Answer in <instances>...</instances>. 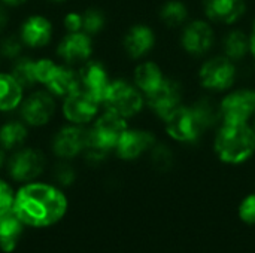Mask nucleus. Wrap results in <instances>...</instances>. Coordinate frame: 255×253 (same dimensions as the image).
<instances>
[{"label":"nucleus","mask_w":255,"mask_h":253,"mask_svg":"<svg viewBox=\"0 0 255 253\" xmlns=\"http://www.w3.org/2000/svg\"><path fill=\"white\" fill-rule=\"evenodd\" d=\"M67 197L57 186L45 182H28L15 192V215L30 228H49L67 213Z\"/></svg>","instance_id":"nucleus-1"},{"label":"nucleus","mask_w":255,"mask_h":253,"mask_svg":"<svg viewBox=\"0 0 255 253\" xmlns=\"http://www.w3.org/2000/svg\"><path fill=\"white\" fill-rule=\"evenodd\" d=\"M215 149L224 163H244L254 154V131L247 124H226L217 137Z\"/></svg>","instance_id":"nucleus-2"},{"label":"nucleus","mask_w":255,"mask_h":253,"mask_svg":"<svg viewBox=\"0 0 255 253\" xmlns=\"http://www.w3.org/2000/svg\"><path fill=\"white\" fill-rule=\"evenodd\" d=\"M36 79L57 98H64L79 89L78 70L63 63H55L51 58L36 60Z\"/></svg>","instance_id":"nucleus-3"},{"label":"nucleus","mask_w":255,"mask_h":253,"mask_svg":"<svg viewBox=\"0 0 255 253\" xmlns=\"http://www.w3.org/2000/svg\"><path fill=\"white\" fill-rule=\"evenodd\" d=\"M7 173L13 182L28 183L39 179L46 169V157L37 148L22 146L13 151L6 163Z\"/></svg>","instance_id":"nucleus-4"},{"label":"nucleus","mask_w":255,"mask_h":253,"mask_svg":"<svg viewBox=\"0 0 255 253\" xmlns=\"http://www.w3.org/2000/svg\"><path fill=\"white\" fill-rule=\"evenodd\" d=\"M126 130H127V124L124 118L108 110L96 121L94 127L88 130L87 145L102 149L105 152H109L114 148H117Z\"/></svg>","instance_id":"nucleus-5"},{"label":"nucleus","mask_w":255,"mask_h":253,"mask_svg":"<svg viewBox=\"0 0 255 253\" xmlns=\"http://www.w3.org/2000/svg\"><path fill=\"white\" fill-rule=\"evenodd\" d=\"M57 97H54L46 89L33 91L28 97H25L19 106L21 119L34 128L45 127L51 122L57 110Z\"/></svg>","instance_id":"nucleus-6"},{"label":"nucleus","mask_w":255,"mask_h":253,"mask_svg":"<svg viewBox=\"0 0 255 253\" xmlns=\"http://www.w3.org/2000/svg\"><path fill=\"white\" fill-rule=\"evenodd\" d=\"M106 110L114 112L123 118L136 115L143 104V100L137 89L124 81H114L109 84L103 98Z\"/></svg>","instance_id":"nucleus-7"},{"label":"nucleus","mask_w":255,"mask_h":253,"mask_svg":"<svg viewBox=\"0 0 255 253\" xmlns=\"http://www.w3.org/2000/svg\"><path fill=\"white\" fill-rule=\"evenodd\" d=\"M208 124L196 107H178L166 118L167 133L181 142L196 140Z\"/></svg>","instance_id":"nucleus-8"},{"label":"nucleus","mask_w":255,"mask_h":253,"mask_svg":"<svg viewBox=\"0 0 255 253\" xmlns=\"http://www.w3.org/2000/svg\"><path fill=\"white\" fill-rule=\"evenodd\" d=\"M87 139H88V130H85L82 125L69 124L66 127H61L55 133L51 148L55 157L69 161L79 157L84 152Z\"/></svg>","instance_id":"nucleus-9"},{"label":"nucleus","mask_w":255,"mask_h":253,"mask_svg":"<svg viewBox=\"0 0 255 253\" xmlns=\"http://www.w3.org/2000/svg\"><path fill=\"white\" fill-rule=\"evenodd\" d=\"M102 103L97 101L90 94L78 89L72 92L70 95L63 98L61 112L66 121L75 125H84L94 119V116L99 112V106Z\"/></svg>","instance_id":"nucleus-10"},{"label":"nucleus","mask_w":255,"mask_h":253,"mask_svg":"<svg viewBox=\"0 0 255 253\" xmlns=\"http://www.w3.org/2000/svg\"><path fill=\"white\" fill-rule=\"evenodd\" d=\"M57 55L58 58L69 64H79L85 63L90 60L93 54V42L90 34L84 31H76V33H67L57 45Z\"/></svg>","instance_id":"nucleus-11"},{"label":"nucleus","mask_w":255,"mask_h":253,"mask_svg":"<svg viewBox=\"0 0 255 253\" xmlns=\"http://www.w3.org/2000/svg\"><path fill=\"white\" fill-rule=\"evenodd\" d=\"M79 89L94 97L97 101L103 103L105 94L109 86V78L106 69L99 61H85L78 70Z\"/></svg>","instance_id":"nucleus-12"},{"label":"nucleus","mask_w":255,"mask_h":253,"mask_svg":"<svg viewBox=\"0 0 255 253\" xmlns=\"http://www.w3.org/2000/svg\"><path fill=\"white\" fill-rule=\"evenodd\" d=\"M24 46L28 48H43L46 46L54 34L52 22L43 15H30L27 16L18 31Z\"/></svg>","instance_id":"nucleus-13"},{"label":"nucleus","mask_w":255,"mask_h":253,"mask_svg":"<svg viewBox=\"0 0 255 253\" xmlns=\"http://www.w3.org/2000/svg\"><path fill=\"white\" fill-rule=\"evenodd\" d=\"M255 112L254 91H238L229 95L221 104V113L226 124H245Z\"/></svg>","instance_id":"nucleus-14"},{"label":"nucleus","mask_w":255,"mask_h":253,"mask_svg":"<svg viewBox=\"0 0 255 253\" xmlns=\"http://www.w3.org/2000/svg\"><path fill=\"white\" fill-rule=\"evenodd\" d=\"M200 81L206 88L226 89L235 81V67L227 58H212L202 67Z\"/></svg>","instance_id":"nucleus-15"},{"label":"nucleus","mask_w":255,"mask_h":253,"mask_svg":"<svg viewBox=\"0 0 255 253\" xmlns=\"http://www.w3.org/2000/svg\"><path fill=\"white\" fill-rule=\"evenodd\" d=\"M146 95L151 109L163 118H167L172 112H175L179 107L181 89L175 82L163 81L160 86H157L152 92Z\"/></svg>","instance_id":"nucleus-16"},{"label":"nucleus","mask_w":255,"mask_h":253,"mask_svg":"<svg viewBox=\"0 0 255 253\" xmlns=\"http://www.w3.org/2000/svg\"><path fill=\"white\" fill-rule=\"evenodd\" d=\"M154 143L152 134L140 130H126L117 145V154L123 160H134Z\"/></svg>","instance_id":"nucleus-17"},{"label":"nucleus","mask_w":255,"mask_h":253,"mask_svg":"<svg viewBox=\"0 0 255 253\" xmlns=\"http://www.w3.org/2000/svg\"><path fill=\"white\" fill-rule=\"evenodd\" d=\"M182 42L188 52L200 55V54H205L206 51H209V48L212 46L214 31L206 22L196 21L185 28Z\"/></svg>","instance_id":"nucleus-18"},{"label":"nucleus","mask_w":255,"mask_h":253,"mask_svg":"<svg viewBox=\"0 0 255 253\" xmlns=\"http://www.w3.org/2000/svg\"><path fill=\"white\" fill-rule=\"evenodd\" d=\"M24 228L25 225L13 210L0 215V249L6 253L13 252L22 239Z\"/></svg>","instance_id":"nucleus-19"},{"label":"nucleus","mask_w":255,"mask_h":253,"mask_svg":"<svg viewBox=\"0 0 255 253\" xmlns=\"http://www.w3.org/2000/svg\"><path fill=\"white\" fill-rule=\"evenodd\" d=\"M245 10L244 0H206V13L218 22H235Z\"/></svg>","instance_id":"nucleus-20"},{"label":"nucleus","mask_w":255,"mask_h":253,"mask_svg":"<svg viewBox=\"0 0 255 253\" xmlns=\"http://www.w3.org/2000/svg\"><path fill=\"white\" fill-rule=\"evenodd\" d=\"M28 139V125L24 121L10 119L0 125V146L4 151H16Z\"/></svg>","instance_id":"nucleus-21"},{"label":"nucleus","mask_w":255,"mask_h":253,"mask_svg":"<svg viewBox=\"0 0 255 253\" xmlns=\"http://www.w3.org/2000/svg\"><path fill=\"white\" fill-rule=\"evenodd\" d=\"M24 100V88L13 79L10 73L0 72V112H12L21 106Z\"/></svg>","instance_id":"nucleus-22"},{"label":"nucleus","mask_w":255,"mask_h":253,"mask_svg":"<svg viewBox=\"0 0 255 253\" xmlns=\"http://www.w3.org/2000/svg\"><path fill=\"white\" fill-rule=\"evenodd\" d=\"M154 45V34L145 25L133 27L124 37V46L130 57L139 58L145 55Z\"/></svg>","instance_id":"nucleus-23"},{"label":"nucleus","mask_w":255,"mask_h":253,"mask_svg":"<svg viewBox=\"0 0 255 253\" xmlns=\"http://www.w3.org/2000/svg\"><path fill=\"white\" fill-rule=\"evenodd\" d=\"M10 75L13 79L24 88V89H31L36 84V60L27 55H21L16 60L12 61L10 67Z\"/></svg>","instance_id":"nucleus-24"},{"label":"nucleus","mask_w":255,"mask_h":253,"mask_svg":"<svg viewBox=\"0 0 255 253\" xmlns=\"http://www.w3.org/2000/svg\"><path fill=\"white\" fill-rule=\"evenodd\" d=\"M134 81H136V85L140 89H143L146 94H149L157 86H160V84L164 79L161 76V70L155 64L145 63V64H140L136 69V72H134Z\"/></svg>","instance_id":"nucleus-25"},{"label":"nucleus","mask_w":255,"mask_h":253,"mask_svg":"<svg viewBox=\"0 0 255 253\" xmlns=\"http://www.w3.org/2000/svg\"><path fill=\"white\" fill-rule=\"evenodd\" d=\"M24 43L19 34H6L0 39V57L4 60H16L22 54Z\"/></svg>","instance_id":"nucleus-26"},{"label":"nucleus","mask_w":255,"mask_h":253,"mask_svg":"<svg viewBox=\"0 0 255 253\" xmlns=\"http://www.w3.org/2000/svg\"><path fill=\"white\" fill-rule=\"evenodd\" d=\"M105 15L102 10L90 7L82 13V31L87 34H97L105 27Z\"/></svg>","instance_id":"nucleus-27"},{"label":"nucleus","mask_w":255,"mask_h":253,"mask_svg":"<svg viewBox=\"0 0 255 253\" xmlns=\"http://www.w3.org/2000/svg\"><path fill=\"white\" fill-rule=\"evenodd\" d=\"M226 52L230 58H241L245 55L248 49V40L247 36L241 31H233L227 36L224 43Z\"/></svg>","instance_id":"nucleus-28"},{"label":"nucleus","mask_w":255,"mask_h":253,"mask_svg":"<svg viewBox=\"0 0 255 253\" xmlns=\"http://www.w3.org/2000/svg\"><path fill=\"white\" fill-rule=\"evenodd\" d=\"M52 177H54V182L57 186L67 188V186L73 185V182L76 180V171L69 164V161L61 160L58 164H55V167L52 170Z\"/></svg>","instance_id":"nucleus-29"},{"label":"nucleus","mask_w":255,"mask_h":253,"mask_svg":"<svg viewBox=\"0 0 255 253\" xmlns=\"http://www.w3.org/2000/svg\"><path fill=\"white\" fill-rule=\"evenodd\" d=\"M161 18L167 25H179L187 18V9L181 1H170L163 7Z\"/></svg>","instance_id":"nucleus-30"},{"label":"nucleus","mask_w":255,"mask_h":253,"mask_svg":"<svg viewBox=\"0 0 255 253\" xmlns=\"http://www.w3.org/2000/svg\"><path fill=\"white\" fill-rule=\"evenodd\" d=\"M13 200H15V192L12 186L6 180L0 179V215L12 210Z\"/></svg>","instance_id":"nucleus-31"},{"label":"nucleus","mask_w":255,"mask_h":253,"mask_svg":"<svg viewBox=\"0 0 255 253\" xmlns=\"http://www.w3.org/2000/svg\"><path fill=\"white\" fill-rule=\"evenodd\" d=\"M239 216L247 224H255V195H250L244 200L239 209Z\"/></svg>","instance_id":"nucleus-32"},{"label":"nucleus","mask_w":255,"mask_h":253,"mask_svg":"<svg viewBox=\"0 0 255 253\" xmlns=\"http://www.w3.org/2000/svg\"><path fill=\"white\" fill-rule=\"evenodd\" d=\"M63 25L67 30V33L82 31V13H79V12H69L63 18Z\"/></svg>","instance_id":"nucleus-33"},{"label":"nucleus","mask_w":255,"mask_h":253,"mask_svg":"<svg viewBox=\"0 0 255 253\" xmlns=\"http://www.w3.org/2000/svg\"><path fill=\"white\" fill-rule=\"evenodd\" d=\"M152 160H154V164L158 169H167L170 166V163H172V155H170V152H169L167 148L160 146L152 154Z\"/></svg>","instance_id":"nucleus-34"},{"label":"nucleus","mask_w":255,"mask_h":253,"mask_svg":"<svg viewBox=\"0 0 255 253\" xmlns=\"http://www.w3.org/2000/svg\"><path fill=\"white\" fill-rule=\"evenodd\" d=\"M7 24H9V13L6 10L4 4L1 3L0 4V33L7 27Z\"/></svg>","instance_id":"nucleus-35"},{"label":"nucleus","mask_w":255,"mask_h":253,"mask_svg":"<svg viewBox=\"0 0 255 253\" xmlns=\"http://www.w3.org/2000/svg\"><path fill=\"white\" fill-rule=\"evenodd\" d=\"M4 6H10V7H16V6H21L24 4L27 0H0Z\"/></svg>","instance_id":"nucleus-36"},{"label":"nucleus","mask_w":255,"mask_h":253,"mask_svg":"<svg viewBox=\"0 0 255 253\" xmlns=\"http://www.w3.org/2000/svg\"><path fill=\"white\" fill-rule=\"evenodd\" d=\"M7 163V158H6V151L0 146V170L6 166Z\"/></svg>","instance_id":"nucleus-37"},{"label":"nucleus","mask_w":255,"mask_h":253,"mask_svg":"<svg viewBox=\"0 0 255 253\" xmlns=\"http://www.w3.org/2000/svg\"><path fill=\"white\" fill-rule=\"evenodd\" d=\"M250 48H251V51H253V54L255 55V34L253 36V39H251V42H250Z\"/></svg>","instance_id":"nucleus-38"},{"label":"nucleus","mask_w":255,"mask_h":253,"mask_svg":"<svg viewBox=\"0 0 255 253\" xmlns=\"http://www.w3.org/2000/svg\"><path fill=\"white\" fill-rule=\"evenodd\" d=\"M49 1H54V3H63V1H66V0H49Z\"/></svg>","instance_id":"nucleus-39"},{"label":"nucleus","mask_w":255,"mask_h":253,"mask_svg":"<svg viewBox=\"0 0 255 253\" xmlns=\"http://www.w3.org/2000/svg\"><path fill=\"white\" fill-rule=\"evenodd\" d=\"M254 34H255V27H254Z\"/></svg>","instance_id":"nucleus-40"},{"label":"nucleus","mask_w":255,"mask_h":253,"mask_svg":"<svg viewBox=\"0 0 255 253\" xmlns=\"http://www.w3.org/2000/svg\"><path fill=\"white\" fill-rule=\"evenodd\" d=\"M0 58H1V57H0Z\"/></svg>","instance_id":"nucleus-41"}]
</instances>
